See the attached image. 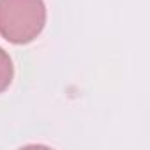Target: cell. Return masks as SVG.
Listing matches in <instances>:
<instances>
[{
    "label": "cell",
    "instance_id": "obj_1",
    "mask_svg": "<svg viewBox=\"0 0 150 150\" xmlns=\"http://www.w3.org/2000/svg\"><path fill=\"white\" fill-rule=\"evenodd\" d=\"M46 25L42 0H0V35L13 44L32 42Z\"/></svg>",
    "mask_w": 150,
    "mask_h": 150
},
{
    "label": "cell",
    "instance_id": "obj_2",
    "mask_svg": "<svg viewBox=\"0 0 150 150\" xmlns=\"http://www.w3.org/2000/svg\"><path fill=\"white\" fill-rule=\"evenodd\" d=\"M14 76V67H13V60L7 55V51H4L0 48V94L9 88L11 81Z\"/></svg>",
    "mask_w": 150,
    "mask_h": 150
}]
</instances>
